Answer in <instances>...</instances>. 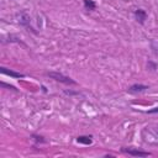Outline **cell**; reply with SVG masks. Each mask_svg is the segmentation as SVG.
I'll return each mask as SVG.
<instances>
[{"instance_id":"1","label":"cell","mask_w":158,"mask_h":158,"mask_svg":"<svg viewBox=\"0 0 158 158\" xmlns=\"http://www.w3.org/2000/svg\"><path fill=\"white\" fill-rule=\"evenodd\" d=\"M47 76L51 77L52 79L57 80V82H61V83H63V84H67V85H76V84H77L76 80H73V79L69 78V77L63 76L62 73H58V72H48Z\"/></svg>"},{"instance_id":"2","label":"cell","mask_w":158,"mask_h":158,"mask_svg":"<svg viewBox=\"0 0 158 158\" xmlns=\"http://www.w3.org/2000/svg\"><path fill=\"white\" fill-rule=\"evenodd\" d=\"M135 17H136V20H137V22L143 25L145 21L147 20V13L145 11V10H142V9H137L135 11Z\"/></svg>"},{"instance_id":"3","label":"cell","mask_w":158,"mask_h":158,"mask_svg":"<svg viewBox=\"0 0 158 158\" xmlns=\"http://www.w3.org/2000/svg\"><path fill=\"white\" fill-rule=\"evenodd\" d=\"M122 151L126 152V153H129L130 156H135V157H147V156L151 154L148 152H142L140 150H126V148H124Z\"/></svg>"},{"instance_id":"4","label":"cell","mask_w":158,"mask_h":158,"mask_svg":"<svg viewBox=\"0 0 158 158\" xmlns=\"http://www.w3.org/2000/svg\"><path fill=\"white\" fill-rule=\"evenodd\" d=\"M0 70H1L3 74L10 76V77H13V78H24V77H25L22 73H16V72H14V70H9L7 68H4V67L0 68Z\"/></svg>"},{"instance_id":"5","label":"cell","mask_w":158,"mask_h":158,"mask_svg":"<svg viewBox=\"0 0 158 158\" xmlns=\"http://www.w3.org/2000/svg\"><path fill=\"white\" fill-rule=\"evenodd\" d=\"M147 89H148V87L143 85V84H135V85L129 88V91L130 93H141V91H145Z\"/></svg>"},{"instance_id":"6","label":"cell","mask_w":158,"mask_h":158,"mask_svg":"<svg viewBox=\"0 0 158 158\" xmlns=\"http://www.w3.org/2000/svg\"><path fill=\"white\" fill-rule=\"evenodd\" d=\"M30 21H31L30 16H28L26 13H22V14H21V16H20L19 24L22 25V26H26V27H30ZM30 28H31V27H30ZM31 30H32V28H31Z\"/></svg>"},{"instance_id":"7","label":"cell","mask_w":158,"mask_h":158,"mask_svg":"<svg viewBox=\"0 0 158 158\" xmlns=\"http://www.w3.org/2000/svg\"><path fill=\"white\" fill-rule=\"evenodd\" d=\"M77 142L82 145H91L93 140H91V136H79V137H77Z\"/></svg>"},{"instance_id":"8","label":"cell","mask_w":158,"mask_h":158,"mask_svg":"<svg viewBox=\"0 0 158 158\" xmlns=\"http://www.w3.org/2000/svg\"><path fill=\"white\" fill-rule=\"evenodd\" d=\"M84 1V6H85L87 10H89V11H94V10L97 9V4L94 0H83Z\"/></svg>"},{"instance_id":"9","label":"cell","mask_w":158,"mask_h":158,"mask_svg":"<svg viewBox=\"0 0 158 158\" xmlns=\"http://www.w3.org/2000/svg\"><path fill=\"white\" fill-rule=\"evenodd\" d=\"M147 114H158V108H153L151 110L147 111Z\"/></svg>"},{"instance_id":"10","label":"cell","mask_w":158,"mask_h":158,"mask_svg":"<svg viewBox=\"0 0 158 158\" xmlns=\"http://www.w3.org/2000/svg\"><path fill=\"white\" fill-rule=\"evenodd\" d=\"M147 67H151L152 69L151 70H154L157 67H156V64H154V63H152V62H148V64H147Z\"/></svg>"}]
</instances>
